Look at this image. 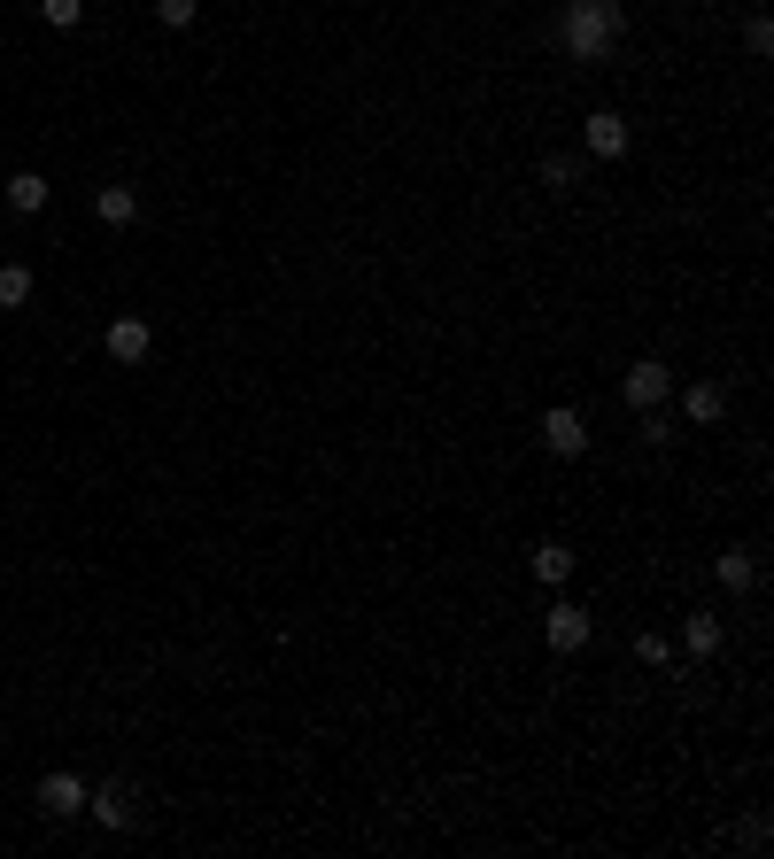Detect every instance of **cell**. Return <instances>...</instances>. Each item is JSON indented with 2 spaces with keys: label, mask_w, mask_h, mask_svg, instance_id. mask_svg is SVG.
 Returning <instances> with one entry per match:
<instances>
[{
  "label": "cell",
  "mask_w": 774,
  "mask_h": 859,
  "mask_svg": "<svg viewBox=\"0 0 774 859\" xmlns=\"http://www.w3.org/2000/svg\"><path fill=\"white\" fill-rule=\"evenodd\" d=\"M8 202H16V209H39V202H47V178L16 171V178H8Z\"/></svg>",
  "instance_id": "cell-5"
},
{
  "label": "cell",
  "mask_w": 774,
  "mask_h": 859,
  "mask_svg": "<svg viewBox=\"0 0 774 859\" xmlns=\"http://www.w3.org/2000/svg\"><path fill=\"white\" fill-rule=\"evenodd\" d=\"M93 209H101L109 225H124V217H132L140 202H132V186H101V202H93Z\"/></svg>",
  "instance_id": "cell-6"
},
{
  "label": "cell",
  "mask_w": 774,
  "mask_h": 859,
  "mask_svg": "<svg viewBox=\"0 0 774 859\" xmlns=\"http://www.w3.org/2000/svg\"><path fill=\"white\" fill-rule=\"evenodd\" d=\"M39 798H47V813H78L86 790H78V774H47V790H39Z\"/></svg>",
  "instance_id": "cell-2"
},
{
  "label": "cell",
  "mask_w": 774,
  "mask_h": 859,
  "mask_svg": "<svg viewBox=\"0 0 774 859\" xmlns=\"http://www.w3.org/2000/svg\"><path fill=\"white\" fill-rule=\"evenodd\" d=\"M86 16V0H47V24H78Z\"/></svg>",
  "instance_id": "cell-11"
},
{
  "label": "cell",
  "mask_w": 774,
  "mask_h": 859,
  "mask_svg": "<svg viewBox=\"0 0 774 859\" xmlns=\"http://www.w3.org/2000/svg\"><path fill=\"white\" fill-rule=\"evenodd\" d=\"M589 148H596V155H620V148H627V132H620L612 117H596V124H589Z\"/></svg>",
  "instance_id": "cell-8"
},
{
  "label": "cell",
  "mask_w": 774,
  "mask_h": 859,
  "mask_svg": "<svg viewBox=\"0 0 774 859\" xmlns=\"http://www.w3.org/2000/svg\"><path fill=\"white\" fill-rule=\"evenodd\" d=\"M550 449H581V418L573 411H550Z\"/></svg>",
  "instance_id": "cell-9"
},
{
  "label": "cell",
  "mask_w": 774,
  "mask_h": 859,
  "mask_svg": "<svg viewBox=\"0 0 774 859\" xmlns=\"http://www.w3.org/2000/svg\"><path fill=\"white\" fill-rule=\"evenodd\" d=\"M24 295H31V271L24 264H0V310H16Z\"/></svg>",
  "instance_id": "cell-4"
},
{
  "label": "cell",
  "mask_w": 774,
  "mask_h": 859,
  "mask_svg": "<svg viewBox=\"0 0 774 859\" xmlns=\"http://www.w3.org/2000/svg\"><path fill=\"white\" fill-rule=\"evenodd\" d=\"M109 356L140 364V356H148V326H140V318H117V326H109Z\"/></svg>",
  "instance_id": "cell-1"
},
{
  "label": "cell",
  "mask_w": 774,
  "mask_h": 859,
  "mask_svg": "<svg viewBox=\"0 0 774 859\" xmlns=\"http://www.w3.org/2000/svg\"><path fill=\"white\" fill-rule=\"evenodd\" d=\"M155 16L163 24H194V0H155Z\"/></svg>",
  "instance_id": "cell-10"
},
{
  "label": "cell",
  "mask_w": 774,
  "mask_h": 859,
  "mask_svg": "<svg viewBox=\"0 0 774 859\" xmlns=\"http://www.w3.org/2000/svg\"><path fill=\"white\" fill-rule=\"evenodd\" d=\"M581 635H589V620H581V612H550V643H558V651H573V643H581Z\"/></svg>",
  "instance_id": "cell-3"
},
{
  "label": "cell",
  "mask_w": 774,
  "mask_h": 859,
  "mask_svg": "<svg viewBox=\"0 0 774 859\" xmlns=\"http://www.w3.org/2000/svg\"><path fill=\"white\" fill-rule=\"evenodd\" d=\"M658 387H666V372H658V364H635V380H627V395H635V403H658Z\"/></svg>",
  "instance_id": "cell-7"
}]
</instances>
